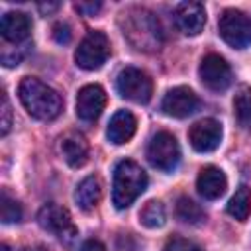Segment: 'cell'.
I'll list each match as a JSON object with an SVG mask.
<instances>
[{"label": "cell", "mask_w": 251, "mask_h": 251, "mask_svg": "<svg viewBox=\"0 0 251 251\" xmlns=\"http://www.w3.org/2000/svg\"><path fill=\"white\" fill-rule=\"evenodd\" d=\"M18 96H20L22 106L27 110V114L41 122L55 120L63 110L61 94L35 76L22 78L18 86Z\"/></svg>", "instance_id": "cell-1"}, {"label": "cell", "mask_w": 251, "mask_h": 251, "mask_svg": "<svg viewBox=\"0 0 251 251\" xmlns=\"http://www.w3.org/2000/svg\"><path fill=\"white\" fill-rule=\"evenodd\" d=\"M147 173L131 159H124L114 169L112 202L118 210L129 208L147 188Z\"/></svg>", "instance_id": "cell-2"}, {"label": "cell", "mask_w": 251, "mask_h": 251, "mask_svg": "<svg viewBox=\"0 0 251 251\" xmlns=\"http://www.w3.org/2000/svg\"><path fill=\"white\" fill-rule=\"evenodd\" d=\"M124 35L127 37V41L139 49V51H155L161 45V27H159V20L143 10V8H133L129 12L124 14Z\"/></svg>", "instance_id": "cell-3"}, {"label": "cell", "mask_w": 251, "mask_h": 251, "mask_svg": "<svg viewBox=\"0 0 251 251\" xmlns=\"http://www.w3.org/2000/svg\"><path fill=\"white\" fill-rule=\"evenodd\" d=\"M116 90L129 102L147 104L153 94V80L145 71L137 67H126L116 76Z\"/></svg>", "instance_id": "cell-4"}, {"label": "cell", "mask_w": 251, "mask_h": 251, "mask_svg": "<svg viewBox=\"0 0 251 251\" xmlns=\"http://www.w3.org/2000/svg\"><path fill=\"white\" fill-rule=\"evenodd\" d=\"M220 37L233 49H245L251 45V18L239 10H226L218 22Z\"/></svg>", "instance_id": "cell-5"}, {"label": "cell", "mask_w": 251, "mask_h": 251, "mask_svg": "<svg viewBox=\"0 0 251 251\" xmlns=\"http://www.w3.org/2000/svg\"><path fill=\"white\" fill-rule=\"evenodd\" d=\"M147 161L165 173H171L180 163V147L173 133L157 131L147 145Z\"/></svg>", "instance_id": "cell-6"}, {"label": "cell", "mask_w": 251, "mask_h": 251, "mask_svg": "<svg viewBox=\"0 0 251 251\" xmlns=\"http://www.w3.org/2000/svg\"><path fill=\"white\" fill-rule=\"evenodd\" d=\"M110 57V41L102 31H88L75 51V61L84 71L100 69Z\"/></svg>", "instance_id": "cell-7"}, {"label": "cell", "mask_w": 251, "mask_h": 251, "mask_svg": "<svg viewBox=\"0 0 251 251\" xmlns=\"http://www.w3.org/2000/svg\"><path fill=\"white\" fill-rule=\"evenodd\" d=\"M37 224L43 229L55 233L67 245H71L76 239V233H78L76 227H75V224H73V218H71L69 210L63 208V206H59V204H53V202L51 204H45L37 212Z\"/></svg>", "instance_id": "cell-8"}, {"label": "cell", "mask_w": 251, "mask_h": 251, "mask_svg": "<svg viewBox=\"0 0 251 251\" xmlns=\"http://www.w3.org/2000/svg\"><path fill=\"white\" fill-rule=\"evenodd\" d=\"M198 75H200L202 84L214 92L226 90L233 80V73H231L229 63L216 53H210L200 61Z\"/></svg>", "instance_id": "cell-9"}, {"label": "cell", "mask_w": 251, "mask_h": 251, "mask_svg": "<svg viewBox=\"0 0 251 251\" xmlns=\"http://www.w3.org/2000/svg\"><path fill=\"white\" fill-rule=\"evenodd\" d=\"M202 106V100L188 88V86H175L171 88L161 102V110L171 118H188L196 114Z\"/></svg>", "instance_id": "cell-10"}, {"label": "cell", "mask_w": 251, "mask_h": 251, "mask_svg": "<svg viewBox=\"0 0 251 251\" xmlns=\"http://www.w3.org/2000/svg\"><path fill=\"white\" fill-rule=\"evenodd\" d=\"M188 141L194 151L198 153H210L218 149L222 141V126L214 118H204L196 124H192L188 131Z\"/></svg>", "instance_id": "cell-11"}, {"label": "cell", "mask_w": 251, "mask_h": 251, "mask_svg": "<svg viewBox=\"0 0 251 251\" xmlns=\"http://www.w3.org/2000/svg\"><path fill=\"white\" fill-rule=\"evenodd\" d=\"M106 90L100 84H86L76 94V116L82 122H94L106 108Z\"/></svg>", "instance_id": "cell-12"}, {"label": "cell", "mask_w": 251, "mask_h": 251, "mask_svg": "<svg viewBox=\"0 0 251 251\" xmlns=\"http://www.w3.org/2000/svg\"><path fill=\"white\" fill-rule=\"evenodd\" d=\"M175 25L184 35H198L206 24V10L200 2H180L175 8Z\"/></svg>", "instance_id": "cell-13"}, {"label": "cell", "mask_w": 251, "mask_h": 251, "mask_svg": "<svg viewBox=\"0 0 251 251\" xmlns=\"http://www.w3.org/2000/svg\"><path fill=\"white\" fill-rule=\"evenodd\" d=\"M0 33L10 43H24L31 33V20L24 12H6L0 20Z\"/></svg>", "instance_id": "cell-14"}, {"label": "cell", "mask_w": 251, "mask_h": 251, "mask_svg": "<svg viewBox=\"0 0 251 251\" xmlns=\"http://www.w3.org/2000/svg\"><path fill=\"white\" fill-rule=\"evenodd\" d=\"M196 188H198V192H200L202 198L216 200V198H220L226 192L227 178H226V175H224L222 169H218L214 165H208V167H204L200 171V175L196 178Z\"/></svg>", "instance_id": "cell-15"}, {"label": "cell", "mask_w": 251, "mask_h": 251, "mask_svg": "<svg viewBox=\"0 0 251 251\" xmlns=\"http://www.w3.org/2000/svg\"><path fill=\"white\" fill-rule=\"evenodd\" d=\"M135 129H137V120H135V116H133L129 110H118V112L112 116L110 124H108L106 135H108V139H110L114 145H124V143H127V141L133 137Z\"/></svg>", "instance_id": "cell-16"}, {"label": "cell", "mask_w": 251, "mask_h": 251, "mask_svg": "<svg viewBox=\"0 0 251 251\" xmlns=\"http://www.w3.org/2000/svg\"><path fill=\"white\" fill-rule=\"evenodd\" d=\"M61 151L69 167H82L88 159V143L80 133H69L61 141Z\"/></svg>", "instance_id": "cell-17"}, {"label": "cell", "mask_w": 251, "mask_h": 251, "mask_svg": "<svg viewBox=\"0 0 251 251\" xmlns=\"http://www.w3.org/2000/svg\"><path fill=\"white\" fill-rule=\"evenodd\" d=\"M102 198V184L96 176H86L76 184L75 190V202L80 210L90 212L92 208H96V204Z\"/></svg>", "instance_id": "cell-18"}, {"label": "cell", "mask_w": 251, "mask_h": 251, "mask_svg": "<svg viewBox=\"0 0 251 251\" xmlns=\"http://www.w3.org/2000/svg\"><path fill=\"white\" fill-rule=\"evenodd\" d=\"M233 114H235V120L237 124L251 131V88L241 84L237 90H235V96H233Z\"/></svg>", "instance_id": "cell-19"}, {"label": "cell", "mask_w": 251, "mask_h": 251, "mask_svg": "<svg viewBox=\"0 0 251 251\" xmlns=\"http://www.w3.org/2000/svg\"><path fill=\"white\" fill-rule=\"evenodd\" d=\"M227 214L237 222H245L251 214V188L241 184L227 202Z\"/></svg>", "instance_id": "cell-20"}, {"label": "cell", "mask_w": 251, "mask_h": 251, "mask_svg": "<svg viewBox=\"0 0 251 251\" xmlns=\"http://www.w3.org/2000/svg\"><path fill=\"white\" fill-rule=\"evenodd\" d=\"M175 210H176V218L180 222H184V224H190V226H198V224H202L206 220L204 210L194 200H190L188 196H180L176 200V208Z\"/></svg>", "instance_id": "cell-21"}, {"label": "cell", "mask_w": 251, "mask_h": 251, "mask_svg": "<svg viewBox=\"0 0 251 251\" xmlns=\"http://www.w3.org/2000/svg\"><path fill=\"white\" fill-rule=\"evenodd\" d=\"M139 222L149 229L161 227L165 224V206L159 200H149L139 212Z\"/></svg>", "instance_id": "cell-22"}, {"label": "cell", "mask_w": 251, "mask_h": 251, "mask_svg": "<svg viewBox=\"0 0 251 251\" xmlns=\"http://www.w3.org/2000/svg\"><path fill=\"white\" fill-rule=\"evenodd\" d=\"M22 206L16 198H12L6 190H2V196H0V218L4 224H16L22 220Z\"/></svg>", "instance_id": "cell-23"}, {"label": "cell", "mask_w": 251, "mask_h": 251, "mask_svg": "<svg viewBox=\"0 0 251 251\" xmlns=\"http://www.w3.org/2000/svg\"><path fill=\"white\" fill-rule=\"evenodd\" d=\"M0 133L2 135H8L10 127H12V106H10V100H8V94L2 92V122H0Z\"/></svg>", "instance_id": "cell-24"}, {"label": "cell", "mask_w": 251, "mask_h": 251, "mask_svg": "<svg viewBox=\"0 0 251 251\" xmlns=\"http://www.w3.org/2000/svg\"><path fill=\"white\" fill-rule=\"evenodd\" d=\"M53 37L59 41V43H67L71 39V27L67 24H57L53 27Z\"/></svg>", "instance_id": "cell-25"}, {"label": "cell", "mask_w": 251, "mask_h": 251, "mask_svg": "<svg viewBox=\"0 0 251 251\" xmlns=\"http://www.w3.org/2000/svg\"><path fill=\"white\" fill-rule=\"evenodd\" d=\"M100 6H102L100 2H88V4H86V2H78L75 8H76L78 12H82L84 16H94V14L100 10Z\"/></svg>", "instance_id": "cell-26"}, {"label": "cell", "mask_w": 251, "mask_h": 251, "mask_svg": "<svg viewBox=\"0 0 251 251\" xmlns=\"http://www.w3.org/2000/svg\"><path fill=\"white\" fill-rule=\"evenodd\" d=\"M80 251H106V245L98 239H86L80 247Z\"/></svg>", "instance_id": "cell-27"}, {"label": "cell", "mask_w": 251, "mask_h": 251, "mask_svg": "<svg viewBox=\"0 0 251 251\" xmlns=\"http://www.w3.org/2000/svg\"><path fill=\"white\" fill-rule=\"evenodd\" d=\"M57 8H59V4H49V6L39 4V10H41V12H51V10H57Z\"/></svg>", "instance_id": "cell-28"}, {"label": "cell", "mask_w": 251, "mask_h": 251, "mask_svg": "<svg viewBox=\"0 0 251 251\" xmlns=\"http://www.w3.org/2000/svg\"><path fill=\"white\" fill-rule=\"evenodd\" d=\"M25 251H47L43 245H33V247H27Z\"/></svg>", "instance_id": "cell-29"}, {"label": "cell", "mask_w": 251, "mask_h": 251, "mask_svg": "<svg viewBox=\"0 0 251 251\" xmlns=\"http://www.w3.org/2000/svg\"><path fill=\"white\" fill-rule=\"evenodd\" d=\"M182 251H202V249H198V247H190V249H188V247H186V249H182Z\"/></svg>", "instance_id": "cell-30"}, {"label": "cell", "mask_w": 251, "mask_h": 251, "mask_svg": "<svg viewBox=\"0 0 251 251\" xmlns=\"http://www.w3.org/2000/svg\"><path fill=\"white\" fill-rule=\"evenodd\" d=\"M0 251H10V247H8V245H6V243H4V245H2V247H0Z\"/></svg>", "instance_id": "cell-31"}]
</instances>
